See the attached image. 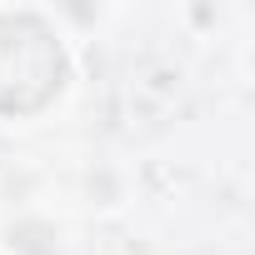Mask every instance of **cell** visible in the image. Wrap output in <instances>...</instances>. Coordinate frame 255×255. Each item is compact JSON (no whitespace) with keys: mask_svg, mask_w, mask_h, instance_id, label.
<instances>
[{"mask_svg":"<svg viewBox=\"0 0 255 255\" xmlns=\"http://www.w3.org/2000/svg\"><path fill=\"white\" fill-rule=\"evenodd\" d=\"M65 85L60 40L40 15H0V115H35Z\"/></svg>","mask_w":255,"mask_h":255,"instance_id":"1","label":"cell"}]
</instances>
